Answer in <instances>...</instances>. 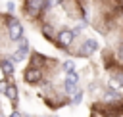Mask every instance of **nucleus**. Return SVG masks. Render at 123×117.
<instances>
[{"mask_svg":"<svg viewBox=\"0 0 123 117\" xmlns=\"http://www.w3.org/2000/svg\"><path fill=\"white\" fill-rule=\"evenodd\" d=\"M81 100H83V90L79 88V90H77V92L73 94V98H71V102H73V104H79Z\"/></svg>","mask_w":123,"mask_h":117,"instance_id":"obj_14","label":"nucleus"},{"mask_svg":"<svg viewBox=\"0 0 123 117\" xmlns=\"http://www.w3.org/2000/svg\"><path fill=\"white\" fill-rule=\"evenodd\" d=\"M31 61H33V67H40V69H42V65L46 63V58H44L42 54H38V52H33Z\"/></svg>","mask_w":123,"mask_h":117,"instance_id":"obj_7","label":"nucleus"},{"mask_svg":"<svg viewBox=\"0 0 123 117\" xmlns=\"http://www.w3.org/2000/svg\"><path fill=\"white\" fill-rule=\"evenodd\" d=\"M42 35H44L48 40H54V33H52V27H50V25H42Z\"/></svg>","mask_w":123,"mask_h":117,"instance_id":"obj_11","label":"nucleus"},{"mask_svg":"<svg viewBox=\"0 0 123 117\" xmlns=\"http://www.w3.org/2000/svg\"><path fill=\"white\" fill-rule=\"evenodd\" d=\"M73 38H75L73 29H60L58 35H56V40H58V44H60L62 48H69V46L73 44Z\"/></svg>","mask_w":123,"mask_h":117,"instance_id":"obj_3","label":"nucleus"},{"mask_svg":"<svg viewBox=\"0 0 123 117\" xmlns=\"http://www.w3.org/2000/svg\"><path fill=\"white\" fill-rule=\"evenodd\" d=\"M23 79H25V82L27 84H38L40 81H42V69L40 67H27L25 69V73H23Z\"/></svg>","mask_w":123,"mask_h":117,"instance_id":"obj_4","label":"nucleus"},{"mask_svg":"<svg viewBox=\"0 0 123 117\" xmlns=\"http://www.w3.org/2000/svg\"><path fill=\"white\" fill-rule=\"evenodd\" d=\"M8 36H10V40H21L23 38V27L15 17L8 19Z\"/></svg>","mask_w":123,"mask_h":117,"instance_id":"obj_1","label":"nucleus"},{"mask_svg":"<svg viewBox=\"0 0 123 117\" xmlns=\"http://www.w3.org/2000/svg\"><path fill=\"white\" fill-rule=\"evenodd\" d=\"M46 4H48V0H25V12L31 17H35L42 10H46Z\"/></svg>","mask_w":123,"mask_h":117,"instance_id":"obj_2","label":"nucleus"},{"mask_svg":"<svg viewBox=\"0 0 123 117\" xmlns=\"http://www.w3.org/2000/svg\"><path fill=\"white\" fill-rule=\"evenodd\" d=\"M0 117H2V113H0Z\"/></svg>","mask_w":123,"mask_h":117,"instance_id":"obj_18","label":"nucleus"},{"mask_svg":"<svg viewBox=\"0 0 123 117\" xmlns=\"http://www.w3.org/2000/svg\"><path fill=\"white\" fill-rule=\"evenodd\" d=\"M115 58H117V61L123 65V44L117 46V50H115Z\"/></svg>","mask_w":123,"mask_h":117,"instance_id":"obj_13","label":"nucleus"},{"mask_svg":"<svg viewBox=\"0 0 123 117\" xmlns=\"http://www.w3.org/2000/svg\"><path fill=\"white\" fill-rule=\"evenodd\" d=\"M8 12H13V2H8Z\"/></svg>","mask_w":123,"mask_h":117,"instance_id":"obj_16","label":"nucleus"},{"mask_svg":"<svg viewBox=\"0 0 123 117\" xmlns=\"http://www.w3.org/2000/svg\"><path fill=\"white\" fill-rule=\"evenodd\" d=\"M96 50H98V42H96L94 38H85V40H83V46H81V52H79V54L88 58V56H92Z\"/></svg>","mask_w":123,"mask_h":117,"instance_id":"obj_5","label":"nucleus"},{"mask_svg":"<svg viewBox=\"0 0 123 117\" xmlns=\"http://www.w3.org/2000/svg\"><path fill=\"white\" fill-rule=\"evenodd\" d=\"M104 100H106V102H115V100H121V94H119L117 90L110 88V90L104 92Z\"/></svg>","mask_w":123,"mask_h":117,"instance_id":"obj_8","label":"nucleus"},{"mask_svg":"<svg viewBox=\"0 0 123 117\" xmlns=\"http://www.w3.org/2000/svg\"><path fill=\"white\" fill-rule=\"evenodd\" d=\"M62 67L65 69V73H71V71H75V61H73V59H65Z\"/></svg>","mask_w":123,"mask_h":117,"instance_id":"obj_12","label":"nucleus"},{"mask_svg":"<svg viewBox=\"0 0 123 117\" xmlns=\"http://www.w3.org/2000/svg\"><path fill=\"white\" fill-rule=\"evenodd\" d=\"M0 67H2V71H4V75H13V71H15V63L12 61V58H2L0 59Z\"/></svg>","mask_w":123,"mask_h":117,"instance_id":"obj_6","label":"nucleus"},{"mask_svg":"<svg viewBox=\"0 0 123 117\" xmlns=\"http://www.w3.org/2000/svg\"><path fill=\"white\" fill-rule=\"evenodd\" d=\"M17 50H19L23 56H27V52H29V40H27V38H21V40H19V48H17Z\"/></svg>","mask_w":123,"mask_h":117,"instance_id":"obj_10","label":"nucleus"},{"mask_svg":"<svg viewBox=\"0 0 123 117\" xmlns=\"http://www.w3.org/2000/svg\"><path fill=\"white\" fill-rule=\"evenodd\" d=\"M4 94H6V96H8V98L13 102V104L17 102V96H19V94H17V88H15L13 84H8V88L4 90Z\"/></svg>","mask_w":123,"mask_h":117,"instance_id":"obj_9","label":"nucleus"},{"mask_svg":"<svg viewBox=\"0 0 123 117\" xmlns=\"http://www.w3.org/2000/svg\"><path fill=\"white\" fill-rule=\"evenodd\" d=\"M10 117H23V115H21V113H17V111H13V113H12Z\"/></svg>","mask_w":123,"mask_h":117,"instance_id":"obj_17","label":"nucleus"},{"mask_svg":"<svg viewBox=\"0 0 123 117\" xmlns=\"http://www.w3.org/2000/svg\"><path fill=\"white\" fill-rule=\"evenodd\" d=\"M113 21H115V25H117V27H121V29H123V12H121V13H115V15H113Z\"/></svg>","mask_w":123,"mask_h":117,"instance_id":"obj_15","label":"nucleus"}]
</instances>
